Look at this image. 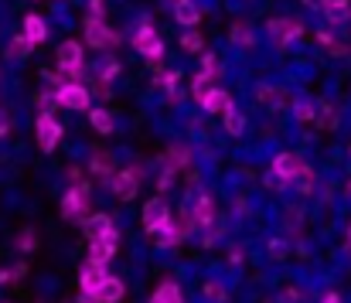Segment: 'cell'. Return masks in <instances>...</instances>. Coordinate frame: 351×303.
Wrapping results in <instances>:
<instances>
[{"mask_svg":"<svg viewBox=\"0 0 351 303\" xmlns=\"http://www.w3.org/2000/svg\"><path fill=\"white\" fill-rule=\"evenodd\" d=\"M348 191H351V181H348Z\"/></svg>","mask_w":351,"mask_h":303,"instance_id":"obj_42","label":"cell"},{"mask_svg":"<svg viewBox=\"0 0 351 303\" xmlns=\"http://www.w3.org/2000/svg\"><path fill=\"white\" fill-rule=\"evenodd\" d=\"M181 45H184V51H202V48H205V41H202V34H198V31H184Z\"/></svg>","mask_w":351,"mask_h":303,"instance_id":"obj_29","label":"cell"},{"mask_svg":"<svg viewBox=\"0 0 351 303\" xmlns=\"http://www.w3.org/2000/svg\"><path fill=\"white\" fill-rule=\"evenodd\" d=\"M259 102L276 109V106H283V102H287V93H283V89H273V86H263V89H259Z\"/></svg>","mask_w":351,"mask_h":303,"instance_id":"obj_26","label":"cell"},{"mask_svg":"<svg viewBox=\"0 0 351 303\" xmlns=\"http://www.w3.org/2000/svg\"><path fill=\"white\" fill-rule=\"evenodd\" d=\"M55 99H58V106H65V109L82 112V109H89L93 96H89V89H86L82 82H65V86L55 89Z\"/></svg>","mask_w":351,"mask_h":303,"instance_id":"obj_4","label":"cell"},{"mask_svg":"<svg viewBox=\"0 0 351 303\" xmlns=\"http://www.w3.org/2000/svg\"><path fill=\"white\" fill-rule=\"evenodd\" d=\"M304 167H307V164H304L297 154H280V157L273 160V174H276L280 181H293V178H300Z\"/></svg>","mask_w":351,"mask_h":303,"instance_id":"obj_13","label":"cell"},{"mask_svg":"<svg viewBox=\"0 0 351 303\" xmlns=\"http://www.w3.org/2000/svg\"><path fill=\"white\" fill-rule=\"evenodd\" d=\"M269 27V38H273V45H290V41H297L300 34H304V27L297 24V21H290V17H276V21H269L266 24Z\"/></svg>","mask_w":351,"mask_h":303,"instance_id":"obj_8","label":"cell"},{"mask_svg":"<svg viewBox=\"0 0 351 303\" xmlns=\"http://www.w3.org/2000/svg\"><path fill=\"white\" fill-rule=\"evenodd\" d=\"M21 34H24L31 45H41V41L48 38V24H45L38 14H27V17H24V31H21Z\"/></svg>","mask_w":351,"mask_h":303,"instance_id":"obj_17","label":"cell"},{"mask_svg":"<svg viewBox=\"0 0 351 303\" xmlns=\"http://www.w3.org/2000/svg\"><path fill=\"white\" fill-rule=\"evenodd\" d=\"M140 178H143V171L126 167V171H119L117 178L110 181V188H113V195H117L119 202H130V198H136V195H140Z\"/></svg>","mask_w":351,"mask_h":303,"instance_id":"obj_5","label":"cell"},{"mask_svg":"<svg viewBox=\"0 0 351 303\" xmlns=\"http://www.w3.org/2000/svg\"><path fill=\"white\" fill-rule=\"evenodd\" d=\"M55 102H58V99H55V93H51V96H41V99H38V106H41V112H48Z\"/></svg>","mask_w":351,"mask_h":303,"instance_id":"obj_37","label":"cell"},{"mask_svg":"<svg viewBox=\"0 0 351 303\" xmlns=\"http://www.w3.org/2000/svg\"><path fill=\"white\" fill-rule=\"evenodd\" d=\"M31 48H34V45H31L24 34H17V38L7 45V58H10V62H21V58H27V55H31Z\"/></svg>","mask_w":351,"mask_h":303,"instance_id":"obj_23","label":"cell"},{"mask_svg":"<svg viewBox=\"0 0 351 303\" xmlns=\"http://www.w3.org/2000/svg\"><path fill=\"white\" fill-rule=\"evenodd\" d=\"M174 82H178V72H160V75H157V86H167V89H171Z\"/></svg>","mask_w":351,"mask_h":303,"instance_id":"obj_34","label":"cell"},{"mask_svg":"<svg viewBox=\"0 0 351 303\" xmlns=\"http://www.w3.org/2000/svg\"><path fill=\"white\" fill-rule=\"evenodd\" d=\"M171 218V204L164 202V198H150V202L143 204V228L154 235L164 221Z\"/></svg>","mask_w":351,"mask_h":303,"instance_id":"obj_9","label":"cell"},{"mask_svg":"<svg viewBox=\"0 0 351 303\" xmlns=\"http://www.w3.org/2000/svg\"><path fill=\"white\" fill-rule=\"evenodd\" d=\"M34 245H38V235H34L31 228H24L21 239H17V249H21V252H34Z\"/></svg>","mask_w":351,"mask_h":303,"instance_id":"obj_30","label":"cell"},{"mask_svg":"<svg viewBox=\"0 0 351 303\" xmlns=\"http://www.w3.org/2000/svg\"><path fill=\"white\" fill-rule=\"evenodd\" d=\"M93 297H96L99 303H119L123 297H126V287H123V280H119V276H106V280H103V287H99Z\"/></svg>","mask_w":351,"mask_h":303,"instance_id":"obj_16","label":"cell"},{"mask_svg":"<svg viewBox=\"0 0 351 303\" xmlns=\"http://www.w3.org/2000/svg\"><path fill=\"white\" fill-rule=\"evenodd\" d=\"M86 45H89V48H106V45H117V34H113L103 21L86 17Z\"/></svg>","mask_w":351,"mask_h":303,"instance_id":"obj_10","label":"cell"},{"mask_svg":"<svg viewBox=\"0 0 351 303\" xmlns=\"http://www.w3.org/2000/svg\"><path fill=\"white\" fill-rule=\"evenodd\" d=\"M86 232H89L93 242H103V245H110V249L119 245V232L110 215H89V218H86Z\"/></svg>","mask_w":351,"mask_h":303,"instance_id":"obj_3","label":"cell"},{"mask_svg":"<svg viewBox=\"0 0 351 303\" xmlns=\"http://www.w3.org/2000/svg\"><path fill=\"white\" fill-rule=\"evenodd\" d=\"M184 232H188V225H178L174 218H167L154 235H157V245H160V249H174V245L184 239Z\"/></svg>","mask_w":351,"mask_h":303,"instance_id":"obj_15","label":"cell"},{"mask_svg":"<svg viewBox=\"0 0 351 303\" xmlns=\"http://www.w3.org/2000/svg\"><path fill=\"white\" fill-rule=\"evenodd\" d=\"M321 303H341V297H338V293H328V297H324Z\"/></svg>","mask_w":351,"mask_h":303,"instance_id":"obj_39","label":"cell"},{"mask_svg":"<svg viewBox=\"0 0 351 303\" xmlns=\"http://www.w3.org/2000/svg\"><path fill=\"white\" fill-rule=\"evenodd\" d=\"M113 256H117V249H110V245H103V242H93L86 259H89V263H99V266H106Z\"/></svg>","mask_w":351,"mask_h":303,"instance_id":"obj_25","label":"cell"},{"mask_svg":"<svg viewBox=\"0 0 351 303\" xmlns=\"http://www.w3.org/2000/svg\"><path fill=\"white\" fill-rule=\"evenodd\" d=\"M269 252H273V256H287V242H283V239H273V242H269Z\"/></svg>","mask_w":351,"mask_h":303,"instance_id":"obj_35","label":"cell"},{"mask_svg":"<svg viewBox=\"0 0 351 303\" xmlns=\"http://www.w3.org/2000/svg\"><path fill=\"white\" fill-rule=\"evenodd\" d=\"M324 10H328V17H331L335 24H345V21L351 17V3L348 0H328V3H324Z\"/></svg>","mask_w":351,"mask_h":303,"instance_id":"obj_22","label":"cell"},{"mask_svg":"<svg viewBox=\"0 0 351 303\" xmlns=\"http://www.w3.org/2000/svg\"><path fill=\"white\" fill-rule=\"evenodd\" d=\"M79 303H99V300H96V297H89V293H82V297H79Z\"/></svg>","mask_w":351,"mask_h":303,"instance_id":"obj_40","label":"cell"},{"mask_svg":"<svg viewBox=\"0 0 351 303\" xmlns=\"http://www.w3.org/2000/svg\"><path fill=\"white\" fill-rule=\"evenodd\" d=\"M89 17L103 21V0H89Z\"/></svg>","mask_w":351,"mask_h":303,"instance_id":"obj_36","label":"cell"},{"mask_svg":"<svg viewBox=\"0 0 351 303\" xmlns=\"http://www.w3.org/2000/svg\"><path fill=\"white\" fill-rule=\"evenodd\" d=\"M232 41L239 45V48H249V45H252V31H249L245 24H235L232 27Z\"/></svg>","mask_w":351,"mask_h":303,"instance_id":"obj_28","label":"cell"},{"mask_svg":"<svg viewBox=\"0 0 351 303\" xmlns=\"http://www.w3.org/2000/svg\"><path fill=\"white\" fill-rule=\"evenodd\" d=\"M198 102H202V109H205V112H215V116H226L229 109H235L232 96H229L222 86H212V89H208V93H205Z\"/></svg>","mask_w":351,"mask_h":303,"instance_id":"obj_12","label":"cell"},{"mask_svg":"<svg viewBox=\"0 0 351 303\" xmlns=\"http://www.w3.org/2000/svg\"><path fill=\"white\" fill-rule=\"evenodd\" d=\"M34 130H38V147H41L45 154H51V150L58 147V140H62V126H58V119H55L51 112H41Z\"/></svg>","mask_w":351,"mask_h":303,"instance_id":"obj_6","label":"cell"},{"mask_svg":"<svg viewBox=\"0 0 351 303\" xmlns=\"http://www.w3.org/2000/svg\"><path fill=\"white\" fill-rule=\"evenodd\" d=\"M222 123H226L229 136H242V133H245V116H242L239 109H229V112L222 116Z\"/></svg>","mask_w":351,"mask_h":303,"instance_id":"obj_24","label":"cell"},{"mask_svg":"<svg viewBox=\"0 0 351 303\" xmlns=\"http://www.w3.org/2000/svg\"><path fill=\"white\" fill-rule=\"evenodd\" d=\"M150 303H184V297H181V287H178V283H160V287L154 290Z\"/></svg>","mask_w":351,"mask_h":303,"instance_id":"obj_20","label":"cell"},{"mask_svg":"<svg viewBox=\"0 0 351 303\" xmlns=\"http://www.w3.org/2000/svg\"><path fill=\"white\" fill-rule=\"evenodd\" d=\"M348 245H351V228H348Z\"/></svg>","mask_w":351,"mask_h":303,"instance_id":"obj_41","label":"cell"},{"mask_svg":"<svg viewBox=\"0 0 351 303\" xmlns=\"http://www.w3.org/2000/svg\"><path fill=\"white\" fill-rule=\"evenodd\" d=\"M297 119H300V123H311V119H314V102L311 99L297 102Z\"/></svg>","mask_w":351,"mask_h":303,"instance_id":"obj_31","label":"cell"},{"mask_svg":"<svg viewBox=\"0 0 351 303\" xmlns=\"http://www.w3.org/2000/svg\"><path fill=\"white\" fill-rule=\"evenodd\" d=\"M72 188L65 191V198H62V215L69 218V221H82L86 218V211H89V202H93V191H89V184H79V174H72Z\"/></svg>","mask_w":351,"mask_h":303,"instance_id":"obj_2","label":"cell"},{"mask_svg":"<svg viewBox=\"0 0 351 303\" xmlns=\"http://www.w3.org/2000/svg\"><path fill=\"white\" fill-rule=\"evenodd\" d=\"M304 3H307V7H311V10H321V7H324V3H328V0H304Z\"/></svg>","mask_w":351,"mask_h":303,"instance_id":"obj_38","label":"cell"},{"mask_svg":"<svg viewBox=\"0 0 351 303\" xmlns=\"http://www.w3.org/2000/svg\"><path fill=\"white\" fill-rule=\"evenodd\" d=\"M215 221V202L208 198V195H198L195 204H191V215H188V225H195V228H208Z\"/></svg>","mask_w":351,"mask_h":303,"instance_id":"obj_11","label":"cell"},{"mask_svg":"<svg viewBox=\"0 0 351 303\" xmlns=\"http://www.w3.org/2000/svg\"><path fill=\"white\" fill-rule=\"evenodd\" d=\"M55 62H58V72L69 79V82H82V72H86V62H82V41L69 38L58 45L55 51Z\"/></svg>","mask_w":351,"mask_h":303,"instance_id":"obj_1","label":"cell"},{"mask_svg":"<svg viewBox=\"0 0 351 303\" xmlns=\"http://www.w3.org/2000/svg\"><path fill=\"white\" fill-rule=\"evenodd\" d=\"M119 75V62H106L103 65V82H110V79H117Z\"/></svg>","mask_w":351,"mask_h":303,"instance_id":"obj_33","label":"cell"},{"mask_svg":"<svg viewBox=\"0 0 351 303\" xmlns=\"http://www.w3.org/2000/svg\"><path fill=\"white\" fill-rule=\"evenodd\" d=\"M106 276H110V273H106V266H99V263H89V259H86V266L79 269L82 293H89V297H93V293L103 287V280H106Z\"/></svg>","mask_w":351,"mask_h":303,"instance_id":"obj_14","label":"cell"},{"mask_svg":"<svg viewBox=\"0 0 351 303\" xmlns=\"http://www.w3.org/2000/svg\"><path fill=\"white\" fill-rule=\"evenodd\" d=\"M133 48H136L140 55H147L150 62H157V58L164 55V41L157 38V31H154L150 24H143V27L133 34Z\"/></svg>","mask_w":351,"mask_h":303,"instance_id":"obj_7","label":"cell"},{"mask_svg":"<svg viewBox=\"0 0 351 303\" xmlns=\"http://www.w3.org/2000/svg\"><path fill=\"white\" fill-rule=\"evenodd\" d=\"M89 123L96 126V133H113V112L110 109H89Z\"/></svg>","mask_w":351,"mask_h":303,"instance_id":"obj_21","label":"cell"},{"mask_svg":"<svg viewBox=\"0 0 351 303\" xmlns=\"http://www.w3.org/2000/svg\"><path fill=\"white\" fill-rule=\"evenodd\" d=\"M205 297H208L212 303H226L229 300L226 287H222V283H215V280H212V283H205Z\"/></svg>","mask_w":351,"mask_h":303,"instance_id":"obj_27","label":"cell"},{"mask_svg":"<svg viewBox=\"0 0 351 303\" xmlns=\"http://www.w3.org/2000/svg\"><path fill=\"white\" fill-rule=\"evenodd\" d=\"M174 17H178V24L195 27V24L202 21V10L195 7V0H178V3H174Z\"/></svg>","mask_w":351,"mask_h":303,"instance_id":"obj_18","label":"cell"},{"mask_svg":"<svg viewBox=\"0 0 351 303\" xmlns=\"http://www.w3.org/2000/svg\"><path fill=\"white\" fill-rule=\"evenodd\" d=\"M297 181H300V195H311V191H314V171H311V167H304V174H300Z\"/></svg>","mask_w":351,"mask_h":303,"instance_id":"obj_32","label":"cell"},{"mask_svg":"<svg viewBox=\"0 0 351 303\" xmlns=\"http://www.w3.org/2000/svg\"><path fill=\"white\" fill-rule=\"evenodd\" d=\"M89 171H93V174H99V178H106V181H113V178H117V174H113V157H110L106 150H96V154H93Z\"/></svg>","mask_w":351,"mask_h":303,"instance_id":"obj_19","label":"cell"}]
</instances>
